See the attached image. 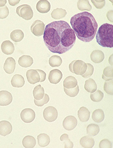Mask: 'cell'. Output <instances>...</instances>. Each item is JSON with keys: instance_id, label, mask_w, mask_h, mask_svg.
<instances>
[{"instance_id": "cell-1", "label": "cell", "mask_w": 113, "mask_h": 148, "mask_svg": "<svg viewBox=\"0 0 113 148\" xmlns=\"http://www.w3.org/2000/svg\"><path fill=\"white\" fill-rule=\"evenodd\" d=\"M44 42L50 51L58 54L66 53L76 42V36L69 24L65 21H58L46 26L44 33Z\"/></svg>"}, {"instance_id": "cell-2", "label": "cell", "mask_w": 113, "mask_h": 148, "mask_svg": "<svg viewBox=\"0 0 113 148\" xmlns=\"http://www.w3.org/2000/svg\"><path fill=\"white\" fill-rule=\"evenodd\" d=\"M70 23L73 30L78 39L84 42H89L95 38L98 24L92 14L84 12L71 17Z\"/></svg>"}, {"instance_id": "cell-3", "label": "cell", "mask_w": 113, "mask_h": 148, "mask_svg": "<svg viewBox=\"0 0 113 148\" xmlns=\"http://www.w3.org/2000/svg\"><path fill=\"white\" fill-rule=\"evenodd\" d=\"M97 42L104 47H113V25L109 23L102 24L96 34Z\"/></svg>"}, {"instance_id": "cell-4", "label": "cell", "mask_w": 113, "mask_h": 148, "mask_svg": "<svg viewBox=\"0 0 113 148\" xmlns=\"http://www.w3.org/2000/svg\"><path fill=\"white\" fill-rule=\"evenodd\" d=\"M69 68L73 74L81 76L86 72L87 65L86 63L81 60H74L69 64Z\"/></svg>"}, {"instance_id": "cell-5", "label": "cell", "mask_w": 113, "mask_h": 148, "mask_svg": "<svg viewBox=\"0 0 113 148\" xmlns=\"http://www.w3.org/2000/svg\"><path fill=\"white\" fill-rule=\"evenodd\" d=\"M16 12L19 16L26 20H31L34 14L31 7L27 4L22 5L17 7Z\"/></svg>"}, {"instance_id": "cell-6", "label": "cell", "mask_w": 113, "mask_h": 148, "mask_svg": "<svg viewBox=\"0 0 113 148\" xmlns=\"http://www.w3.org/2000/svg\"><path fill=\"white\" fill-rule=\"evenodd\" d=\"M43 116L46 121L53 122L58 118V110L53 106H49L44 110Z\"/></svg>"}, {"instance_id": "cell-7", "label": "cell", "mask_w": 113, "mask_h": 148, "mask_svg": "<svg viewBox=\"0 0 113 148\" xmlns=\"http://www.w3.org/2000/svg\"><path fill=\"white\" fill-rule=\"evenodd\" d=\"M45 26L44 22L40 20L35 21L31 26V31L33 35L40 37L44 35Z\"/></svg>"}, {"instance_id": "cell-8", "label": "cell", "mask_w": 113, "mask_h": 148, "mask_svg": "<svg viewBox=\"0 0 113 148\" xmlns=\"http://www.w3.org/2000/svg\"><path fill=\"white\" fill-rule=\"evenodd\" d=\"M21 117L22 121L24 123H32L35 119V112L30 108H26L23 110L21 112Z\"/></svg>"}, {"instance_id": "cell-9", "label": "cell", "mask_w": 113, "mask_h": 148, "mask_svg": "<svg viewBox=\"0 0 113 148\" xmlns=\"http://www.w3.org/2000/svg\"><path fill=\"white\" fill-rule=\"evenodd\" d=\"M78 124L77 120L75 116H69L65 118L63 121V126L65 130L71 131L74 130Z\"/></svg>"}, {"instance_id": "cell-10", "label": "cell", "mask_w": 113, "mask_h": 148, "mask_svg": "<svg viewBox=\"0 0 113 148\" xmlns=\"http://www.w3.org/2000/svg\"><path fill=\"white\" fill-rule=\"evenodd\" d=\"M26 77L27 81L30 84H34L40 82L41 78L37 70L31 69L27 71Z\"/></svg>"}, {"instance_id": "cell-11", "label": "cell", "mask_w": 113, "mask_h": 148, "mask_svg": "<svg viewBox=\"0 0 113 148\" xmlns=\"http://www.w3.org/2000/svg\"><path fill=\"white\" fill-rule=\"evenodd\" d=\"M62 73L58 69H53L50 71L49 75V80L51 84H58L62 78Z\"/></svg>"}, {"instance_id": "cell-12", "label": "cell", "mask_w": 113, "mask_h": 148, "mask_svg": "<svg viewBox=\"0 0 113 148\" xmlns=\"http://www.w3.org/2000/svg\"><path fill=\"white\" fill-rule=\"evenodd\" d=\"M12 101V94L9 91L2 90L0 91V106H8Z\"/></svg>"}, {"instance_id": "cell-13", "label": "cell", "mask_w": 113, "mask_h": 148, "mask_svg": "<svg viewBox=\"0 0 113 148\" xmlns=\"http://www.w3.org/2000/svg\"><path fill=\"white\" fill-rule=\"evenodd\" d=\"M16 62L12 57H8L3 65V70L7 74H12L14 72Z\"/></svg>"}, {"instance_id": "cell-14", "label": "cell", "mask_w": 113, "mask_h": 148, "mask_svg": "<svg viewBox=\"0 0 113 148\" xmlns=\"http://www.w3.org/2000/svg\"><path fill=\"white\" fill-rule=\"evenodd\" d=\"M12 127L9 121H0V135L3 136H5L11 133Z\"/></svg>"}, {"instance_id": "cell-15", "label": "cell", "mask_w": 113, "mask_h": 148, "mask_svg": "<svg viewBox=\"0 0 113 148\" xmlns=\"http://www.w3.org/2000/svg\"><path fill=\"white\" fill-rule=\"evenodd\" d=\"M51 4L47 0H41L38 2L36 5L37 10L42 14H46L51 10Z\"/></svg>"}, {"instance_id": "cell-16", "label": "cell", "mask_w": 113, "mask_h": 148, "mask_svg": "<svg viewBox=\"0 0 113 148\" xmlns=\"http://www.w3.org/2000/svg\"><path fill=\"white\" fill-rule=\"evenodd\" d=\"M14 44L9 40L3 41L1 45L2 52L6 55L12 54L14 51Z\"/></svg>"}, {"instance_id": "cell-17", "label": "cell", "mask_w": 113, "mask_h": 148, "mask_svg": "<svg viewBox=\"0 0 113 148\" xmlns=\"http://www.w3.org/2000/svg\"><path fill=\"white\" fill-rule=\"evenodd\" d=\"M90 58L93 62L100 63L104 60L105 58L104 54L101 51H93L90 54Z\"/></svg>"}, {"instance_id": "cell-18", "label": "cell", "mask_w": 113, "mask_h": 148, "mask_svg": "<svg viewBox=\"0 0 113 148\" xmlns=\"http://www.w3.org/2000/svg\"><path fill=\"white\" fill-rule=\"evenodd\" d=\"M11 84L14 88H22L25 84V80L23 76L16 74L12 78Z\"/></svg>"}, {"instance_id": "cell-19", "label": "cell", "mask_w": 113, "mask_h": 148, "mask_svg": "<svg viewBox=\"0 0 113 148\" xmlns=\"http://www.w3.org/2000/svg\"><path fill=\"white\" fill-rule=\"evenodd\" d=\"M90 112L88 108L81 107L78 112V116L79 120L82 122H86L90 120Z\"/></svg>"}, {"instance_id": "cell-20", "label": "cell", "mask_w": 113, "mask_h": 148, "mask_svg": "<svg viewBox=\"0 0 113 148\" xmlns=\"http://www.w3.org/2000/svg\"><path fill=\"white\" fill-rule=\"evenodd\" d=\"M18 63L22 67L28 68L30 67L33 63V59L29 56H23L19 58Z\"/></svg>"}, {"instance_id": "cell-21", "label": "cell", "mask_w": 113, "mask_h": 148, "mask_svg": "<svg viewBox=\"0 0 113 148\" xmlns=\"http://www.w3.org/2000/svg\"><path fill=\"white\" fill-rule=\"evenodd\" d=\"M79 143L83 148H93L95 145V140L90 136H85L80 139Z\"/></svg>"}, {"instance_id": "cell-22", "label": "cell", "mask_w": 113, "mask_h": 148, "mask_svg": "<svg viewBox=\"0 0 113 148\" xmlns=\"http://www.w3.org/2000/svg\"><path fill=\"white\" fill-rule=\"evenodd\" d=\"M78 85V81L73 76H68L65 78L63 82L64 88L71 89L75 88Z\"/></svg>"}, {"instance_id": "cell-23", "label": "cell", "mask_w": 113, "mask_h": 148, "mask_svg": "<svg viewBox=\"0 0 113 148\" xmlns=\"http://www.w3.org/2000/svg\"><path fill=\"white\" fill-rule=\"evenodd\" d=\"M84 87V89L86 91L92 93L96 91L97 86L95 80L91 78H90L86 81Z\"/></svg>"}, {"instance_id": "cell-24", "label": "cell", "mask_w": 113, "mask_h": 148, "mask_svg": "<svg viewBox=\"0 0 113 148\" xmlns=\"http://www.w3.org/2000/svg\"><path fill=\"white\" fill-rule=\"evenodd\" d=\"M38 144L41 147H45L49 145L51 140L49 136L45 133H41L38 136Z\"/></svg>"}, {"instance_id": "cell-25", "label": "cell", "mask_w": 113, "mask_h": 148, "mask_svg": "<svg viewBox=\"0 0 113 148\" xmlns=\"http://www.w3.org/2000/svg\"><path fill=\"white\" fill-rule=\"evenodd\" d=\"M36 144L35 138L30 135L25 137L22 140L23 146L26 148H34Z\"/></svg>"}, {"instance_id": "cell-26", "label": "cell", "mask_w": 113, "mask_h": 148, "mask_svg": "<svg viewBox=\"0 0 113 148\" xmlns=\"http://www.w3.org/2000/svg\"><path fill=\"white\" fill-rule=\"evenodd\" d=\"M24 37V34L21 30H15L10 33V38L12 40L15 42H19L23 40Z\"/></svg>"}, {"instance_id": "cell-27", "label": "cell", "mask_w": 113, "mask_h": 148, "mask_svg": "<svg viewBox=\"0 0 113 148\" xmlns=\"http://www.w3.org/2000/svg\"><path fill=\"white\" fill-rule=\"evenodd\" d=\"M34 99L37 100H40L44 97L45 95V90L41 85L39 84L34 88L33 92Z\"/></svg>"}, {"instance_id": "cell-28", "label": "cell", "mask_w": 113, "mask_h": 148, "mask_svg": "<svg viewBox=\"0 0 113 148\" xmlns=\"http://www.w3.org/2000/svg\"><path fill=\"white\" fill-rule=\"evenodd\" d=\"M105 114L101 109H96L92 113V119L96 123H101L104 120Z\"/></svg>"}, {"instance_id": "cell-29", "label": "cell", "mask_w": 113, "mask_h": 148, "mask_svg": "<svg viewBox=\"0 0 113 148\" xmlns=\"http://www.w3.org/2000/svg\"><path fill=\"white\" fill-rule=\"evenodd\" d=\"M100 131L99 127L95 123H91L86 128V133L89 136H95L98 134Z\"/></svg>"}, {"instance_id": "cell-30", "label": "cell", "mask_w": 113, "mask_h": 148, "mask_svg": "<svg viewBox=\"0 0 113 148\" xmlns=\"http://www.w3.org/2000/svg\"><path fill=\"white\" fill-rule=\"evenodd\" d=\"M67 15V12L65 10L61 8H57L52 11L51 15L55 19H59L65 17Z\"/></svg>"}, {"instance_id": "cell-31", "label": "cell", "mask_w": 113, "mask_h": 148, "mask_svg": "<svg viewBox=\"0 0 113 148\" xmlns=\"http://www.w3.org/2000/svg\"><path fill=\"white\" fill-rule=\"evenodd\" d=\"M78 9L81 11H90L92 9V7L90 2L88 0H79L77 3Z\"/></svg>"}, {"instance_id": "cell-32", "label": "cell", "mask_w": 113, "mask_h": 148, "mask_svg": "<svg viewBox=\"0 0 113 148\" xmlns=\"http://www.w3.org/2000/svg\"><path fill=\"white\" fill-rule=\"evenodd\" d=\"M113 67L108 66V67L105 68L103 70L102 79L106 81H108L113 79Z\"/></svg>"}, {"instance_id": "cell-33", "label": "cell", "mask_w": 113, "mask_h": 148, "mask_svg": "<svg viewBox=\"0 0 113 148\" xmlns=\"http://www.w3.org/2000/svg\"><path fill=\"white\" fill-rule=\"evenodd\" d=\"M49 62L52 67H59L62 64V60L59 56H53L49 58Z\"/></svg>"}, {"instance_id": "cell-34", "label": "cell", "mask_w": 113, "mask_h": 148, "mask_svg": "<svg viewBox=\"0 0 113 148\" xmlns=\"http://www.w3.org/2000/svg\"><path fill=\"white\" fill-rule=\"evenodd\" d=\"M104 97V93L100 90H96L95 92L90 94V98L92 101L95 102H99L101 101Z\"/></svg>"}, {"instance_id": "cell-35", "label": "cell", "mask_w": 113, "mask_h": 148, "mask_svg": "<svg viewBox=\"0 0 113 148\" xmlns=\"http://www.w3.org/2000/svg\"><path fill=\"white\" fill-rule=\"evenodd\" d=\"M60 139L61 141L63 142L65 148H72L74 147V144L71 140L69 138V135L67 134H63L61 135Z\"/></svg>"}, {"instance_id": "cell-36", "label": "cell", "mask_w": 113, "mask_h": 148, "mask_svg": "<svg viewBox=\"0 0 113 148\" xmlns=\"http://www.w3.org/2000/svg\"><path fill=\"white\" fill-rule=\"evenodd\" d=\"M64 90L65 93H66V95H67L68 96L71 97H74L77 96L79 92V86L77 85L75 88H71V89H67L64 88Z\"/></svg>"}, {"instance_id": "cell-37", "label": "cell", "mask_w": 113, "mask_h": 148, "mask_svg": "<svg viewBox=\"0 0 113 148\" xmlns=\"http://www.w3.org/2000/svg\"><path fill=\"white\" fill-rule=\"evenodd\" d=\"M104 90L106 92L110 95H113V79L110 81H106L104 85Z\"/></svg>"}, {"instance_id": "cell-38", "label": "cell", "mask_w": 113, "mask_h": 148, "mask_svg": "<svg viewBox=\"0 0 113 148\" xmlns=\"http://www.w3.org/2000/svg\"><path fill=\"white\" fill-rule=\"evenodd\" d=\"M49 101V96L47 94H45L44 97L42 99L40 100H37L34 99V102L36 106H38V107H42L44 105L47 104Z\"/></svg>"}, {"instance_id": "cell-39", "label": "cell", "mask_w": 113, "mask_h": 148, "mask_svg": "<svg viewBox=\"0 0 113 148\" xmlns=\"http://www.w3.org/2000/svg\"><path fill=\"white\" fill-rule=\"evenodd\" d=\"M87 69L86 72L81 76L84 78H89L90 77L94 72V67L90 63H87Z\"/></svg>"}, {"instance_id": "cell-40", "label": "cell", "mask_w": 113, "mask_h": 148, "mask_svg": "<svg viewBox=\"0 0 113 148\" xmlns=\"http://www.w3.org/2000/svg\"><path fill=\"white\" fill-rule=\"evenodd\" d=\"M9 14V10L7 6L0 7V19L7 18Z\"/></svg>"}, {"instance_id": "cell-41", "label": "cell", "mask_w": 113, "mask_h": 148, "mask_svg": "<svg viewBox=\"0 0 113 148\" xmlns=\"http://www.w3.org/2000/svg\"><path fill=\"white\" fill-rule=\"evenodd\" d=\"M91 2L96 9H102L106 3V1L105 0H92Z\"/></svg>"}, {"instance_id": "cell-42", "label": "cell", "mask_w": 113, "mask_h": 148, "mask_svg": "<svg viewBox=\"0 0 113 148\" xmlns=\"http://www.w3.org/2000/svg\"><path fill=\"white\" fill-rule=\"evenodd\" d=\"M99 148H112V143L111 142L107 139H104L101 140L99 143Z\"/></svg>"}, {"instance_id": "cell-43", "label": "cell", "mask_w": 113, "mask_h": 148, "mask_svg": "<svg viewBox=\"0 0 113 148\" xmlns=\"http://www.w3.org/2000/svg\"><path fill=\"white\" fill-rule=\"evenodd\" d=\"M37 71L39 73V75L40 76V82H43L46 80V73L44 71L40 70V69H37Z\"/></svg>"}, {"instance_id": "cell-44", "label": "cell", "mask_w": 113, "mask_h": 148, "mask_svg": "<svg viewBox=\"0 0 113 148\" xmlns=\"http://www.w3.org/2000/svg\"><path fill=\"white\" fill-rule=\"evenodd\" d=\"M107 17L108 20L111 22H113V10H110L107 14Z\"/></svg>"}, {"instance_id": "cell-45", "label": "cell", "mask_w": 113, "mask_h": 148, "mask_svg": "<svg viewBox=\"0 0 113 148\" xmlns=\"http://www.w3.org/2000/svg\"><path fill=\"white\" fill-rule=\"evenodd\" d=\"M9 3L10 5H12V6H14V5H17L18 3L20 2V1H9Z\"/></svg>"}, {"instance_id": "cell-46", "label": "cell", "mask_w": 113, "mask_h": 148, "mask_svg": "<svg viewBox=\"0 0 113 148\" xmlns=\"http://www.w3.org/2000/svg\"><path fill=\"white\" fill-rule=\"evenodd\" d=\"M7 1L6 0H0V7H3L5 6V4L7 3Z\"/></svg>"}]
</instances>
